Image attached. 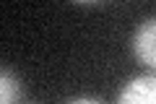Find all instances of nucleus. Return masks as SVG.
<instances>
[{
	"instance_id": "2",
	"label": "nucleus",
	"mask_w": 156,
	"mask_h": 104,
	"mask_svg": "<svg viewBox=\"0 0 156 104\" xmlns=\"http://www.w3.org/2000/svg\"><path fill=\"white\" fill-rule=\"evenodd\" d=\"M117 104H156V76H138L128 81L117 96Z\"/></svg>"
},
{
	"instance_id": "1",
	"label": "nucleus",
	"mask_w": 156,
	"mask_h": 104,
	"mask_svg": "<svg viewBox=\"0 0 156 104\" xmlns=\"http://www.w3.org/2000/svg\"><path fill=\"white\" fill-rule=\"evenodd\" d=\"M133 52L143 65L156 70V16L146 18L133 34Z\"/></svg>"
},
{
	"instance_id": "3",
	"label": "nucleus",
	"mask_w": 156,
	"mask_h": 104,
	"mask_svg": "<svg viewBox=\"0 0 156 104\" xmlns=\"http://www.w3.org/2000/svg\"><path fill=\"white\" fill-rule=\"evenodd\" d=\"M21 102V81L8 68L0 73V104H18Z\"/></svg>"
},
{
	"instance_id": "4",
	"label": "nucleus",
	"mask_w": 156,
	"mask_h": 104,
	"mask_svg": "<svg viewBox=\"0 0 156 104\" xmlns=\"http://www.w3.org/2000/svg\"><path fill=\"white\" fill-rule=\"evenodd\" d=\"M68 104H101L99 99H89V96H81V99H70Z\"/></svg>"
}]
</instances>
